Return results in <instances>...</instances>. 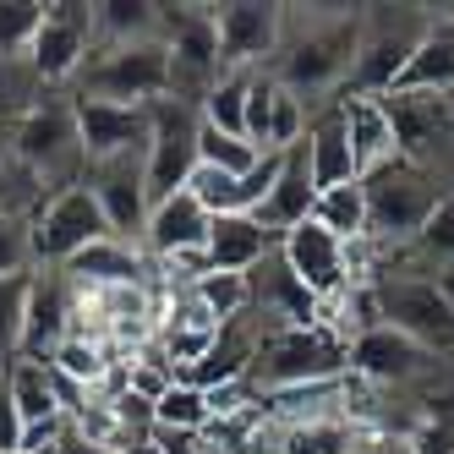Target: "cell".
Returning <instances> with one entry per match:
<instances>
[{
	"mask_svg": "<svg viewBox=\"0 0 454 454\" xmlns=\"http://www.w3.org/2000/svg\"><path fill=\"white\" fill-rule=\"evenodd\" d=\"M312 224H323V231H329L334 241H345V247L367 241V192H362V181H345V186L317 192Z\"/></svg>",
	"mask_w": 454,
	"mask_h": 454,
	"instance_id": "obj_26",
	"label": "cell"
},
{
	"mask_svg": "<svg viewBox=\"0 0 454 454\" xmlns=\"http://www.w3.org/2000/svg\"><path fill=\"white\" fill-rule=\"evenodd\" d=\"M372 301H378L383 329L416 340L433 356L454 350V296L427 263H416L411 247H395L388 252V269L372 274Z\"/></svg>",
	"mask_w": 454,
	"mask_h": 454,
	"instance_id": "obj_2",
	"label": "cell"
},
{
	"mask_svg": "<svg viewBox=\"0 0 454 454\" xmlns=\"http://www.w3.org/2000/svg\"><path fill=\"white\" fill-rule=\"evenodd\" d=\"M137 39H159V6H148V0L93 6V44H137Z\"/></svg>",
	"mask_w": 454,
	"mask_h": 454,
	"instance_id": "obj_27",
	"label": "cell"
},
{
	"mask_svg": "<svg viewBox=\"0 0 454 454\" xmlns=\"http://www.w3.org/2000/svg\"><path fill=\"white\" fill-rule=\"evenodd\" d=\"M22 443H27V421H22V411L12 405L6 383H0V454H22Z\"/></svg>",
	"mask_w": 454,
	"mask_h": 454,
	"instance_id": "obj_37",
	"label": "cell"
},
{
	"mask_svg": "<svg viewBox=\"0 0 454 454\" xmlns=\"http://www.w3.org/2000/svg\"><path fill=\"white\" fill-rule=\"evenodd\" d=\"M110 224L93 203L88 186H67V192H50V198L34 203L27 214V241H34V269H67L72 257L93 241H105Z\"/></svg>",
	"mask_w": 454,
	"mask_h": 454,
	"instance_id": "obj_8",
	"label": "cell"
},
{
	"mask_svg": "<svg viewBox=\"0 0 454 454\" xmlns=\"http://www.w3.org/2000/svg\"><path fill=\"white\" fill-rule=\"evenodd\" d=\"M153 427H165V433H203L208 427V395L176 378L165 395L153 400Z\"/></svg>",
	"mask_w": 454,
	"mask_h": 454,
	"instance_id": "obj_30",
	"label": "cell"
},
{
	"mask_svg": "<svg viewBox=\"0 0 454 454\" xmlns=\"http://www.w3.org/2000/svg\"><path fill=\"white\" fill-rule=\"evenodd\" d=\"M443 285H449V296H454V274H443Z\"/></svg>",
	"mask_w": 454,
	"mask_h": 454,
	"instance_id": "obj_42",
	"label": "cell"
},
{
	"mask_svg": "<svg viewBox=\"0 0 454 454\" xmlns=\"http://www.w3.org/2000/svg\"><path fill=\"white\" fill-rule=\"evenodd\" d=\"M93 55V6H44V27L34 50H27V67H34L44 82H77V72Z\"/></svg>",
	"mask_w": 454,
	"mask_h": 454,
	"instance_id": "obj_13",
	"label": "cell"
},
{
	"mask_svg": "<svg viewBox=\"0 0 454 454\" xmlns=\"http://www.w3.org/2000/svg\"><path fill=\"white\" fill-rule=\"evenodd\" d=\"M345 367H350V378L378 383V388H421V383L438 378L443 362H438L433 350H421L416 340L372 323V329H362L345 345Z\"/></svg>",
	"mask_w": 454,
	"mask_h": 454,
	"instance_id": "obj_10",
	"label": "cell"
},
{
	"mask_svg": "<svg viewBox=\"0 0 454 454\" xmlns=\"http://www.w3.org/2000/svg\"><path fill=\"white\" fill-rule=\"evenodd\" d=\"M356 44H362V6H285V34L269 60V77L285 93H296L312 115L317 99L334 105L345 93Z\"/></svg>",
	"mask_w": 454,
	"mask_h": 454,
	"instance_id": "obj_1",
	"label": "cell"
},
{
	"mask_svg": "<svg viewBox=\"0 0 454 454\" xmlns=\"http://www.w3.org/2000/svg\"><path fill=\"white\" fill-rule=\"evenodd\" d=\"M34 274V241H27V214H0V279Z\"/></svg>",
	"mask_w": 454,
	"mask_h": 454,
	"instance_id": "obj_36",
	"label": "cell"
},
{
	"mask_svg": "<svg viewBox=\"0 0 454 454\" xmlns=\"http://www.w3.org/2000/svg\"><path fill=\"white\" fill-rule=\"evenodd\" d=\"M257 153L247 137H231V132H214V126H198V165L208 170H224V176H247L257 165Z\"/></svg>",
	"mask_w": 454,
	"mask_h": 454,
	"instance_id": "obj_34",
	"label": "cell"
},
{
	"mask_svg": "<svg viewBox=\"0 0 454 454\" xmlns=\"http://www.w3.org/2000/svg\"><path fill=\"white\" fill-rule=\"evenodd\" d=\"M362 192H367V241L378 247H411L421 236V224L433 219V208L449 198V186L433 176L411 165V159H388L383 170L362 176Z\"/></svg>",
	"mask_w": 454,
	"mask_h": 454,
	"instance_id": "obj_3",
	"label": "cell"
},
{
	"mask_svg": "<svg viewBox=\"0 0 454 454\" xmlns=\"http://www.w3.org/2000/svg\"><path fill=\"white\" fill-rule=\"evenodd\" d=\"M0 383H6V395H12V405L22 411L27 427H55V421H67L60 395H55L50 362H27V356H17V362L0 372Z\"/></svg>",
	"mask_w": 454,
	"mask_h": 454,
	"instance_id": "obj_24",
	"label": "cell"
},
{
	"mask_svg": "<svg viewBox=\"0 0 454 454\" xmlns=\"http://www.w3.org/2000/svg\"><path fill=\"white\" fill-rule=\"evenodd\" d=\"M198 126H203V110L186 99H159L148 110V153H143L148 203L186 192L192 170H198Z\"/></svg>",
	"mask_w": 454,
	"mask_h": 454,
	"instance_id": "obj_9",
	"label": "cell"
},
{
	"mask_svg": "<svg viewBox=\"0 0 454 454\" xmlns=\"http://www.w3.org/2000/svg\"><path fill=\"white\" fill-rule=\"evenodd\" d=\"M44 27V6L39 0H0V60H17L34 50Z\"/></svg>",
	"mask_w": 454,
	"mask_h": 454,
	"instance_id": "obj_33",
	"label": "cell"
},
{
	"mask_svg": "<svg viewBox=\"0 0 454 454\" xmlns=\"http://www.w3.org/2000/svg\"><path fill=\"white\" fill-rule=\"evenodd\" d=\"M72 317H77V285L60 269H34L27 317H22V356L27 362H50V350L72 334Z\"/></svg>",
	"mask_w": 454,
	"mask_h": 454,
	"instance_id": "obj_15",
	"label": "cell"
},
{
	"mask_svg": "<svg viewBox=\"0 0 454 454\" xmlns=\"http://www.w3.org/2000/svg\"><path fill=\"white\" fill-rule=\"evenodd\" d=\"M72 115H77V143H82L88 165H105V159L148 148V110H126V105H105V99H72Z\"/></svg>",
	"mask_w": 454,
	"mask_h": 454,
	"instance_id": "obj_16",
	"label": "cell"
},
{
	"mask_svg": "<svg viewBox=\"0 0 454 454\" xmlns=\"http://www.w3.org/2000/svg\"><path fill=\"white\" fill-rule=\"evenodd\" d=\"M279 257H285V269L296 274L317 301H334L340 290L350 285V247L334 241V236L323 231V224H312V219H301L296 231L279 236Z\"/></svg>",
	"mask_w": 454,
	"mask_h": 454,
	"instance_id": "obj_14",
	"label": "cell"
},
{
	"mask_svg": "<svg viewBox=\"0 0 454 454\" xmlns=\"http://www.w3.org/2000/svg\"><path fill=\"white\" fill-rule=\"evenodd\" d=\"M186 192H192V198H198L214 219H219V214H241V176H224V170L198 165V170H192V181H186Z\"/></svg>",
	"mask_w": 454,
	"mask_h": 454,
	"instance_id": "obj_35",
	"label": "cell"
},
{
	"mask_svg": "<svg viewBox=\"0 0 454 454\" xmlns=\"http://www.w3.org/2000/svg\"><path fill=\"white\" fill-rule=\"evenodd\" d=\"M274 247H279V236H269L257 214H219L208 224V241H203L214 274H252Z\"/></svg>",
	"mask_w": 454,
	"mask_h": 454,
	"instance_id": "obj_19",
	"label": "cell"
},
{
	"mask_svg": "<svg viewBox=\"0 0 454 454\" xmlns=\"http://www.w3.org/2000/svg\"><path fill=\"white\" fill-rule=\"evenodd\" d=\"M214 34H219L224 72H263L279 50V34H285V6H263V0L214 6Z\"/></svg>",
	"mask_w": 454,
	"mask_h": 454,
	"instance_id": "obj_11",
	"label": "cell"
},
{
	"mask_svg": "<svg viewBox=\"0 0 454 454\" xmlns=\"http://www.w3.org/2000/svg\"><path fill=\"white\" fill-rule=\"evenodd\" d=\"M6 165H17V159H12V126H0V170Z\"/></svg>",
	"mask_w": 454,
	"mask_h": 454,
	"instance_id": "obj_40",
	"label": "cell"
},
{
	"mask_svg": "<svg viewBox=\"0 0 454 454\" xmlns=\"http://www.w3.org/2000/svg\"><path fill=\"white\" fill-rule=\"evenodd\" d=\"M340 115L350 132V153H356V176L383 170L388 159H400L395 148V126H388L383 99H367V93H340Z\"/></svg>",
	"mask_w": 454,
	"mask_h": 454,
	"instance_id": "obj_21",
	"label": "cell"
},
{
	"mask_svg": "<svg viewBox=\"0 0 454 454\" xmlns=\"http://www.w3.org/2000/svg\"><path fill=\"white\" fill-rule=\"evenodd\" d=\"M312 203H317V186H312V176H307V153H301V143H296V148L279 159V176H274V186H269L263 208H257V219H263L269 236H285V231H296L301 219H312Z\"/></svg>",
	"mask_w": 454,
	"mask_h": 454,
	"instance_id": "obj_22",
	"label": "cell"
},
{
	"mask_svg": "<svg viewBox=\"0 0 454 454\" xmlns=\"http://www.w3.org/2000/svg\"><path fill=\"white\" fill-rule=\"evenodd\" d=\"M192 301H198L214 323H231V317H241V312H252V279L247 274H203V279H192V285H181Z\"/></svg>",
	"mask_w": 454,
	"mask_h": 454,
	"instance_id": "obj_28",
	"label": "cell"
},
{
	"mask_svg": "<svg viewBox=\"0 0 454 454\" xmlns=\"http://www.w3.org/2000/svg\"><path fill=\"white\" fill-rule=\"evenodd\" d=\"M263 416V411H257ZM350 427L340 416H312V421H290V427H274L269 443H252L257 454H350Z\"/></svg>",
	"mask_w": 454,
	"mask_h": 454,
	"instance_id": "obj_25",
	"label": "cell"
},
{
	"mask_svg": "<svg viewBox=\"0 0 454 454\" xmlns=\"http://www.w3.org/2000/svg\"><path fill=\"white\" fill-rule=\"evenodd\" d=\"M208 224L214 214L192 198V192H176V198L153 203L148 208V224H143V252L153 263H165V257H181V252H203L208 241Z\"/></svg>",
	"mask_w": 454,
	"mask_h": 454,
	"instance_id": "obj_17",
	"label": "cell"
},
{
	"mask_svg": "<svg viewBox=\"0 0 454 454\" xmlns=\"http://www.w3.org/2000/svg\"><path fill=\"white\" fill-rule=\"evenodd\" d=\"M411 257H416V263H427L433 274H438V269L454 274V192L433 208V219L421 224V236L411 241Z\"/></svg>",
	"mask_w": 454,
	"mask_h": 454,
	"instance_id": "obj_32",
	"label": "cell"
},
{
	"mask_svg": "<svg viewBox=\"0 0 454 454\" xmlns=\"http://www.w3.org/2000/svg\"><path fill=\"white\" fill-rule=\"evenodd\" d=\"M60 443V438H55ZM55 443H22V454H55Z\"/></svg>",
	"mask_w": 454,
	"mask_h": 454,
	"instance_id": "obj_41",
	"label": "cell"
},
{
	"mask_svg": "<svg viewBox=\"0 0 454 454\" xmlns=\"http://www.w3.org/2000/svg\"><path fill=\"white\" fill-rule=\"evenodd\" d=\"M27 285L34 274H6L0 279V372L22 356V317H27Z\"/></svg>",
	"mask_w": 454,
	"mask_h": 454,
	"instance_id": "obj_31",
	"label": "cell"
},
{
	"mask_svg": "<svg viewBox=\"0 0 454 454\" xmlns=\"http://www.w3.org/2000/svg\"><path fill=\"white\" fill-rule=\"evenodd\" d=\"M55 454H115V449H105V443H93V438H82V433H60V443H55Z\"/></svg>",
	"mask_w": 454,
	"mask_h": 454,
	"instance_id": "obj_38",
	"label": "cell"
},
{
	"mask_svg": "<svg viewBox=\"0 0 454 454\" xmlns=\"http://www.w3.org/2000/svg\"><path fill=\"white\" fill-rule=\"evenodd\" d=\"M148 269H153V257L137 252V241L105 236V241L82 247L60 274L72 285H82V290H110V285H148Z\"/></svg>",
	"mask_w": 454,
	"mask_h": 454,
	"instance_id": "obj_20",
	"label": "cell"
},
{
	"mask_svg": "<svg viewBox=\"0 0 454 454\" xmlns=\"http://www.w3.org/2000/svg\"><path fill=\"white\" fill-rule=\"evenodd\" d=\"M427 27H433L427 6H362V44H356L345 93H367V99L395 93L405 60L427 39Z\"/></svg>",
	"mask_w": 454,
	"mask_h": 454,
	"instance_id": "obj_7",
	"label": "cell"
},
{
	"mask_svg": "<svg viewBox=\"0 0 454 454\" xmlns=\"http://www.w3.org/2000/svg\"><path fill=\"white\" fill-rule=\"evenodd\" d=\"M77 99H105V105H126V110H153L159 99H170L165 39L93 44L88 67L77 72Z\"/></svg>",
	"mask_w": 454,
	"mask_h": 454,
	"instance_id": "obj_5",
	"label": "cell"
},
{
	"mask_svg": "<svg viewBox=\"0 0 454 454\" xmlns=\"http://www.w3.org/2000/svg\"><path fill=\"white\" fill-rule=\"evenodd\" d=\"M334 378H345V340H334L329 329H269L257 340V356L247 367L252 400L334 383Z\"/></svg>",
	"mask_w": 454,
	"mask_h": 454,
	"instance_id": "obj_4",
	"label": "cell"
},
{
	"mask_svg": "<svg viewBox=\"0 0 454 454\" xmlns=\"http://www.w3.org/2000/svg\"><path fill=\"white\" fill-rule=\"evenodd\" d=\"M121 454H165L153 443V433H143V438H132V443H121Z\"/></svg>",
	"mask_w": 454,
	"mask_h": 454,
	"instance_id": "obj_39",
	"label": "cell"
},
{
	"mask_svg": "<svg viewBox=\"0 0 454 454\" xmlns=\"http://www.w3.org/2000/svg\"><path fill=\"white\" fill-rule=\"evenodd\" d=\"M12 159L39 181V198L67 192V186H82L88 159H82V143H77L72 99H44V105L27 110L12 126Z\"/></svg>",
	"mask_w": 454,
	"mask_h": 454,
	"instance_id": "obj_6",
	"label": "cell"
},
{
	"mask_svg": "<svg viewBox=\"0 0 454 454\" xmlns=\"http://www.w3.org/2000/svg\"><path fill=\"white\" fill-rule=\"evenodd\" d=\"M301 153H307V176H312V186H317V192L345 186V181H362V176H356V153H350V132H345L340 99L307 115Z\"/></svg>",
	"mask_w": 454,
	"mask_h": 454,
	"instance_id": "obj_18",
	"label": "cell"
},
{
	"mask_svg": "<svg viewBox=\"0 0 454 454\" xmlns=\"http://www.w3.org/2000/svg\"><path fill=\"white\" fill-rule=\"evenodd\" d=\"M148 153V148H143ZM143 153H121V159H105V165H88L82 186L93 192L110 236L121 241H143V224H148V176H143Z\"/></svg>",
	"mask_w": 454,
	"mask_h": 454,
	"instance_id": "obj_12",
	"label": "cell"
},
{
	"mask_svg": "<svg viewBox=\"0 0 454 454\" xmlns=\"http://www.w3.org/2000/svg\"><path fill=\"white\" fill-rule=\"evenodd\" d=\"M427 12H433V6H427ZM395 93H438V99H449V93H454V22H449V17L433 12L427 39H421L416 55L405 60Z\"/></svg>",
	"mask_w": 454,
	"mask_h": 454,
	"instance_id": "obj_23",
	"label": "cell"
},
{
	"mask_svg": "<svg viewBox=\"0 0 454 454\" xmlns=\"http://www.w3.org/2000/svg\"><path fill=\"white\" fill-rule=\"evenodd\" d=\"M252 77H257V72H224V77L208 88V99L198 105V110H203V126L241 137V126H247V93H252Z\"/></svg>",
	"mask_w": 454,
	"mask_h": 454,
	"instance_id": "obj_29",
	"label": "cell"
}]
</instances>
